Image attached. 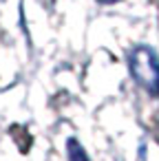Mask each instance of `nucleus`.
Segmentation results:
<instances>
[{
  "label": "nucleus",
  "instance_id": "obj_1",
  "mask_svg": "<svg viewBox=\"0 0 159 161\" xmlns=\"http://www.w3.org/2000/svg\"><path fill=\"white\" fill-rule=\"evenodd\" d=\"M128 69L133 80L152 97L159 95V60L152 49L137 47L128 55Z\"/></svg>",
  "mask_w": 159,
  "mask_h": 161
},
{
  "label": "nucleus",
  "instance_id": "obj_2",
  "mask_svg": "<svg viewBox=\"0 0 159 161\" xmlns=\"http://www.w3.org/2000/svg\"><path fill=\"white\" fill-rule=\"evenodd\" d=\"M66 154H69V161H88V154H86L84 146L77 139L66 141Z\"/></svg>",
  "mask_w": 159,
  "mask_h": 161
},
{
  "label": "nucleus",
  "instance_id": "obj_3",
  "mask_svg": "<svg viewBox=\"0 0 159 161\" xmlns=\"http://www.w3.org/2000/svg\"><path fill=\"white\" fill-rule=\"evenodd\" d=\"M97 3H102V5H115V3H119V0H97Z\"/></svg>",
  "mask_w": 159,
  "mask_h": 161
}]
</instances>
